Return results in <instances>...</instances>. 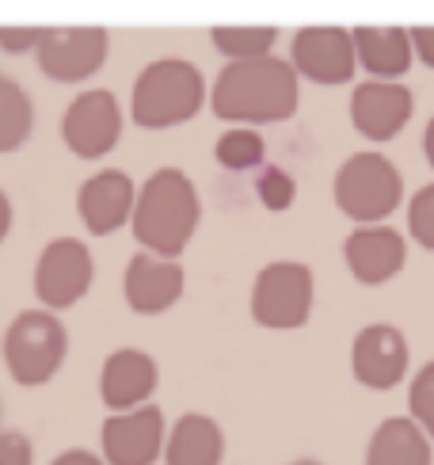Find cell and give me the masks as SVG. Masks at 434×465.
Wrapping results in <instances>:
<instances>
[{"mask_svg":"<svg viewBox=\"0 0 434 465\" xmlns=\"http://www.w3.org/2000/svg\"><path fill=\"white\" fill-rule=\"evenodd\" d=\"M301 76L286 57H248L229 62L210 88V111L232 126H267L298 114Z\"/></svg>","mask_w":434,"mask_h":465,"instance_id":"1","label":"cell"},{"mask_svg":"<svg viewBox=\"0 0 434 465\" xmlns=\"http://www.w3.org/2000/svg\"><path fill=\"white\" fill-rule=\"evenodd\" d=\"M202 222V199L183 168H156L137 187V203L130 214L133 241L153 256L180 260Z\"/></svg>","mask_w":434,"mask_h":465,"instance_id":"2","label":"cell"},{"mask_svg":"<svg viewBox=\"0 0 434 465\" xmlns=\"http://www.w3.org/2000/svg\"><path fill=\"white\" fill-rule=\"evenodd\" d=\"M210 100L206 76L187 57H156L133 81L130 119L142 130H172L191 123Z\"/></svg>","mask_w":434,"mask_h":465,"instance_id":"3","label":"cell"},{"mask_svg":"<svg viewBox=\"0 0 434 465\" xmlns=\"http://www.w3.org/2000/svg\"><path fill=\"white\" fill-rule=\"evenodd\" d=\"M0 355L15 385H46L69 355V332L54 309H27L19 313L0 340Z\"/></svg>","mask_w":434,"mask_h":465,"instance_id":"4","label":"cell"},{"mask_svg":"<svg viewBox=\"0 0 434 465\" xmlns=\"http://www.w3.org/2000/svg\"><path fill=\"white\" fill-rule=\"evenodd\" d=\"M331 195L343 218L354 225H373L397 214L404 199V176L381 153H354L335 172Z\"/></svg>","mask_w":434,"mask_h":465,"instance_id":"5","label":"cell"},{"mask_svg":"<svg viewBox=\"0 0 434 465\" xmlns=\"http://www.w3.org/2000/svg\"><path fill=\"white\" fill-rule=\"evenodd\" d=\"M317 279L298 260H274L252 282V321L271 332H298L312 317Z\"/></svg>","mask_w":434,"mask_h":465,"instance_id":"6","label":"cell"},{"mask_svg":"<svg viewBox=\"0 0 434 465\" xmlns=\"http://www.w3.org/2000/svg\"><path fill=\"white\" fill-rule=\"evenodd\" d=\"M111 31L107 27H46L35 62L43 76L57 84H84L107 65Z\"/></svg>","mask_w":434,"mask_h":465,"instance_id":"7","label":"cell"},{"mask_svg":"<svg viewBox=\"0 0 434 465\" xmlns=\"http://www.w3.org/2000/svg\"><path fill=\"white\" fill-rule=\"evenodd\" d=\"M92 282H95L92 248L76 237H54L35 263V298L43 302V309H54V313L84 302Z\"/></svg>","mask_w":434,"mask_h":465,"instance_id":"8","label":"cell"},{"mask_svg":"<svg viewBox=\"0 0 434 465\" xmlns=\"http://www.w3.org/2000/svg\"><path fill=\"white\" fill-rule=\"evenodd\" d=\"M290 65L298 69V76L309 84H321V88L350 84L354 69H359L350 27H335V24L298 27L293 31V43H290Z\"/></svg>","mask_w":434,"mask_h":465,"instance_id":"9","label":"cell"},{"mask_svg":"<svg viewBox=\"0 0 434 465\" xmlns=\"http://www.w3.org/2000/svg\"><path fill=\"white\" fill-rule=\"evenodd\" d=\"M123 138V104L107 88L73 95L62 114V142L76 161H100Z\"/></svg>","mask_w":434,"mask_h":465,"instance_id":"10","label":"cell"},{"mask_svg":"<svg viewBox=\"0 0 434 465\" xmlns=\"http://www.w3.org/2000/svg\"><path fill=\"white\" fill-rule=\"evenodd\" d=\"M164 412L149 401L130 412H111L100 428L107 465H156L164 454Z\"/></svg>","mask_w":434,"mask_h":465,"instance_id":"11","label":"cell"},{"mask_svg":"<svg viewBox=\"0 0 434 465\" xmlns=\"http://www.w3.org/2000/svg\"><path fill=\"white\" fill-rule=\"evenodd\" d=\"M408 362H411V351H408V336L400 332L397 324H366L359 328V336L350 343V371H354V381L366 385L373 393H389L397 390L408 374Z\"/></svg>","mask_w":434,"mask_h":465,"instance_id":"12","label":"cell"},{"mask_svg":"<svg viewBox=\"0 0 434 465\" xmlns=\"http://www.w3.org/2000/svg\"><path fill=\"white\" fill-rule=\"evenodd\" d=\"M411 114H416V95H411L404 81H378V76H370V81L354 84L350 92V123L366 142H378V145L392 142L411 123Z\"/></svg>","mask_w":434,"mask_h":465,"instance_id":"13","label":"cell"},{"mask_svg":"<svg viewBox=\"0 0 434 465\" xmlns=\"http://www.w3.org/2000/svg\"><path fill=\"white\" fill-rule=\"evenodd\" d=\"M187 271L180 260L153 256V252H133L123 271V298L137 317H161L183 298Z\"/></svg>","mask_w":434,"mask_h":465,"instance_id":"14","label":"cell"},{"mask_svg":"<svg viewBox=\"0 0 434 465\" xmlns=\"http://www.w3.org/2000/svg\"><path fill=\"white\" fill-rule=\"evenodd\" d=\"M343 260L362 286H385L389 279H397L404 271L408 241L400 237V229H392L385 222L354 225L350 237L343 241Z\"/></svg>","mask_w":434,"mask_h":465,"instance_id":"15","label":"cell"},{"mask_svg":"<svg viewBox=\"0 0 434 465\" xmlns=\"http://www.w3.org/2000/svg\"><path fill=\"white\" fill-rule=\"evenodd\" d=\"M133 203H137V183L123 168L95 172L76 191V214H81L92 237H111V232L123 229L133 214Z\"/></svg>","mask_w":434,"mask_h":465,"instance_id":"16","label":"cell"},{"mask_svg":"<svg viewBox=\"0 0 434 465\" xmlns=\"http://www.w3.org/2000/svg\"><path fill=\"white\" fill-rule=\"evenodd\" d=\"M156 385H161V366L142 347H118L104 359L100 371V401L107 412H130L137 404H145Z\"/></svg>","mask_w":434,"mask_h":465,"instance_id":"17","label":"cell"},{"mask_svg":"<svg viewBox=\"0 0 434 465\" xmlns=\"http://www.w3.org/2000/svg\"><path fill=\"white\" fill-rule=\"evenodd\" d=\"M354 38V57H359V69H366L378 81H404V73L416 62L411 54V35L408 27L392 24V27H350Z\"/></svg>","mask_w":434,"mask_h":465,"instance_id":"18","label":"cell"},{"mask_svg":"<svg viewBox=\"0 0 434 465\" xmlns=\"http://www.w3.org/2000/svg\"><path fill=\"white\" fill-rule=\"evenodd\" d=\"M161 458H164V465H222V458H225L222 423L202 416V412L180 416L164 439Z\"/></svg>","mask_w":434,"mask_h":465,"instance_id":"19","label":"cell"},{"mask_svg":"<svg viewBox=\"0 0 434 465\" xmlns=\"http://www.w3.org/2000/svg\"><path fill=\"white\" fill-rule=\"evenodd\" d=\"M366 465H434L430 435L411 416H389L370 435Z\"/></svg>","mask_w":434,"mask_h":465,"instance_id":"20","label":"cell"},{"mask_svg":"<svg viewBox=\"0 0 434 465\" xmlns=\"http://www.w3.org/2000/svg\"><path fill=\"white\" fill-rule=\"evenodd\" d=\"M35 130V104L27 88L0 73V153L24 149Z\"/></svg>","mask_w":434,"mask_h":465,"instance_id":"21","label":"cell"},{"mask_svg":"<svg viewBox=\"0 0 434 465\" xmlns=\"http://www.w3.org/2000/svg\"><path fill=\"white\" fill-rule=\"evenodd\" d=\"M213 50L225 62H248V57H267L279 46V27L271 24H222L210 31Z\"/></svg>","mask_w":434,"mask_h":465,"instance_id":"22","label":"cell"},{"mask_svg":"<svg viewBox=\"0 0 434 465\" xmlns=\"http://www.w3.org/2000/svg\"><path fill=\"white\" fill-rule=\"evenodd\" d=\"M213 161L225 172H255L267 164V142L255 126H229L213 145Z\"/></svg>","mask_w":434,"mask_h":465,"instance_id":"23","label":"cell"},{"mask_svg":"<svg viewBox=\"0 0 434 465\" xmlns=\"http://www.w3.org/2000/svg\"><path fill=\"white\" fill-rule=\"evenodd\" d=\"M255 195L267 210H290L293 195H298V183L286 168L279 164H260V176H255Z\"/></svg>","mask_w":434,"mask_h":465,"instance_id":"24","label":"cell"},{"mask_svg":"<svg viewBox=\"0 0 434 465\" xmlns=\"http://www.w3.org/2000/svg\"><path fill=\"white\" fill-rule=\"evenodd\" d=\"M408 409H411V420L434 439V359L423 366V371L411 378L408 385Z\"/></svg>","mask_w":434,"mask_h":465,"instance_id":"25","label":"cell"},{"mask_svg":"<svg viewBox=\"0 0 434 465\" xmlns=\"http://www.w3.org/2000/svg\"><path fill=\"white\" fill-rule=\"evenodd\" d=\"M408 232L419 248L434 252V183L419 187L408 203Z\"/></svg>","mask_w":434,"mask_h":465,"instance_id":"26","label":"cell"},{"mask_svg":"<svg viewBox=\"0 0 434 465\" xmlns=\"http://www.w3.org/2000/svg\"><path fill=\"white\" fill-rule=\"evenodd\" d=\"M46 27H0V50L5 54H35L38 43H43Z\"/></svg>","mask_w":434,"mask_h":465,"instance_id":"27","label":"cell"},{"mask_svg":"<svg viewBox=\"0 0 434 465\" xmlns=\"http://www.w3.org/2000/svg\"><path fill=\"white\" fill-rule=\"evenodd\" d=\"M35 447L24 431H0V465H31Z\"/></svg>","mask_w":434,"mask_h":465,"instance_id":"28","label":"cell"},{"mask_svg":"<svg viewBox=\"0 0 434 465\" xmlns=\"http://www.w3.org/2000/svg\"><path fill=\"white\" fill-rule=\"evenodd\" d=\"M408 35H411V54H416V62L434 69V27L419 24V27H408Z\"/></svg>","mask_w":434,"mask_h":465,"instance_id":"29","label":"cell"},{"mask_svg":"<svg viewBox=\"0 0 434 465\" xmlns=\"http://www.w3.org/2000/svg\"><path fill=\"white\" fill-rule=\"evenodd\" d=\"M50 465H107V461L95 458L92 450H65V454H57Z\"/></svg>","mask_w":434,"mask_h":465,"instance_id":"30","label":"cell"},{"mask_svg":"<svg viewBox=\"0 0 434 465\" xmlns=\"http://www.w3.org/2000/svg\"><path fill=\"white\" fill-rule=\"evenodd\" d=\"M8 229H12V199L0 191V241L8 237Z\"/></svg>","mask_w":434,"mask_h":465,"instance_id":"31","label":"cell"},{"mask_svg":"<svg viewBox=\"0 0 434 465\" xmlns=\"http://www.w3.org/2000/svg\"><path fill=\"white\" fill-rule=\"evenodd\" d=\"M423 157H427V164L434 168V114L427 119V130H423Z\"/></svg>","mask_w":434,"mask_h":465,"instance_id":"32","label":"cell"},{"mask_svg":"<svg viewBox=\"0 0 434 465\" xmlns=\"http://www.w3.org/2000/svg\"><path fill=\"white\" fill-rule=\"evenodd\" d=\"M290 465H324V461H317V458H298V461H290Z\"/></svg>","mask_w":434,"mask_h":465,"instance_id":"33","label":"cell"}]
</instances>
